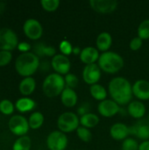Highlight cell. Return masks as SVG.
Returning <instances> with one entry per match:
<instances>
[{
	"label": "cell",
	"mask_w": 149,
	"mask_h": 150,
	"mask_svg": "<svg viewBox=\"0 0 149 150\" xmlns=\"http://www.w3.org/2000/svg\"><path fill=\"white\" fill-rule=\"evenodd\" d=\"M111 98L119 105H128L133 99V84L124 76L113 77L108 83Z\"/></svg>",
	"instance_id": "1"
},
{
	"label": "cell",
	"mask_w": 149,
	"mask_h": 150,
	"mask_svg": "<svg viewBox=\"0 0 149 150\" xmlns=\"http://www.w3.org/2000/svg\"><path fill=\"white\" fill-rule=\"evenodd\" d=\"M35 88H36V81L32 76L24 77L18 85V90L20 93L25 97L32 94L33 91H35Z\"/></svg>",
	"instance_id": "22"
},
{
	"label": "cell",
	"mask_w": 149,
	"mask_h": 150,
	"mask_svg": "<svg viewBox=\"0 0 149 150\" xmlns=\"http://www.w3.org/2000/svg\"><path fill=\"white\" fill-rule=\"evenodd\" d=\"M39 58L41 57H54L56 54V49L53 46L46 45L44 42H38L33 46V52Z\"/></svg>",
	"instance_id": "21"
},
{
	"label": "cell",
	"mask_w": 149,
	"mask_h": 150,
	"mask_svg": "<svg viewBox=\"0 0 149 150\" xmlns=\"http://www.w3.org/2000/svg\"><path fill=\"white\" fill-rule=\"evenodd\" d=\"M66 88L64 76L57 74H49L43 81L42 91L47 98H55L61 96L64 89Z\"/></svg>",
	"instance_id": "4"
},
{
	"label": "cell",
	"mask_w": 149,
	"mask_h": 150,
	"mask_svg": "<svg viewBox=\"0 0 149 150\" xmlns=\"http://www.w3.org/2000/svg\"><path fill=\"white\" fill-rule=\"evenodd\" d=\"M90 108H91L90 107V104L88 103V102H84V103L81 104L77 107V109H76V114L79 117H82V116H83V115H85L87 113L91 112H90Z\"/></svg>",
	"instance_id": "36"
},
{
	"label": "cell",
	"mask_w": 149,
	"mask_h": 150,
	"mask_svg": "<svg viewBox=\"0 0 149 150\" xmlns=\"http://www.w3.org/2000/svg\"><path fill=\"white\" fill-rule=\"evenodd\" d=\"M23 31L28 39L37 40L42 36L43 27L39 20L35 18H28L23 25Z\"/></svg>",
	"instance_id": "9"
},
{
	"label": "cell",
	"mask_w": 149,
	"mask_h": 150,
	"mask_svg": "<svg viewBox=\"0 0 149 150\" xmlns=\"http://www.w3.org/2000/svg\"><path fill=\"white\" fill-rule=\"evenodd\" d=\"M139 150H149V141H144L140 143Z\"/></svg>",
	"instance_id": "40"
},
{
	"label": "cell",
	"mask_w": 149,
	"mask_h": 150,
	"mask_svg": "<svg viewBox=\"0 0 149 150\" xmlns=\"http://www.w3.org/2000/svg\"><path fill=\"white\" fill-rule=\"evenodd\" d=\"M76 135L77 137L83 142H90L92 139V134L90 132V129L84 127H82L80 126L77 129H76Z\"/></svg>",
	"instance_id": "29"
},
{
	"label": "cell",
	"mask_w": 149,
	"mask_h": 150,
	"mask_svg": "<svg viewBox=\"0 0 149 150\" xmlns=\"http://www.w3.org/2000/svg\"><path fill=\"white\" fill-rule=\"evenodd\" d=\"M73 48H74V47L72 46V44L67 40H61L59 45V49L61 51V54H64L66 56H69L70 54H72Z\"/></svg>",
	"instance_id": "34"
},
{
	"label": "cell",
	"mask_w": 149,
	"mask_h": 150,
	"mask_svg": "<svg viewBox=\"0 0 149 150\" xmlns=\"http://www.w3.org/2000/svg\"><path fill=\"white\" fill-rule=\"evenodd\" d=\"M40 4L42 8L49 12L56 11L60 6V1L59 0H41Z\"/></svg>",
	"instance_id": "31"
},
{
	"label": "cell",
	"mask_w": 149,
	"mask_h": 150,
	"mask_svg": "<svg viewBox=\"0 0 149 150\" xmlns=\"http://www.w3.org/2000/svg\"><path fill=\"white\" fill-rule=\"evenodd\" d=\"M8 127L13 134L19 137L25 135L30 128L28 120L22 115H13L8 122Z\"/></svg>",
	"instance_id": "8"
},
{
	"label": "cell",
	"mask_w": 149,
	"mask_h": 150,
	"mask_svg": "<svg viewBox=\"0 0 149 150\" xmlns=\"http://www.w3.org/2000/svg\"><path fill=\"white\" fill-rule=\"evenodd\" d=\"M32 147V141L29 136L24 135L18 137L13 143L12 150H30Z\"/></svg>",
	"instance_id": "27"
},
{
	"label": "cell",
	"mask_w": 149,
	"mask_h": 150,
	"mask_svg": "<svg viewBox=\"0 0 149 150\" xmlns=\"http://www.w3.org/2000/svg\"><path fill=\"white\" fill-rule=\"evenodd\" d=\"M138 37L141 38L142 40L149 39V18L144 19L141 21L138 26L137 30Z\"/></svg>",
	"instance_id": "28"
},
{
	"label": "cell",
	"mask_w": 149,
	"mask_h": 150,
	"mask_svg": "<svg viewBox=\"0 0 149 150\" xmlns=\"http://www.w3.org/2000/svg\"><path fill=\"white\" fill-rule=\"evenodd\" d=\"M110 135L114 141L123 142L128 138V135H130L129 127L121 122L115 123L110 128Z\"/></svg>",
	"instance_id": "18"
},
{
	"label": "cell",
	"mask_w": 149,
	"mask_h": 150,
	"mask_svg": "<svg viewBox=\"0 0 149 150\" xmlns=\"http://www.w3.org/2000/svg\"><path fill=\"white\" fill-rule=\"evenodd\" d=\"M121 106L119 105L112 98H106L104 101H101L97 105L98 113L105 118H112L118 113H119Z\"/></svg>",
	"instance_id": "13"
},
{
	"label": "cell",
	"mask_w": 149,
	"mask_h": 150,
	"mask_svg": "<svg viewBox=\"0 0 149 150\" xmlns=\"http://www.w3.org/2000/svg\"><path fill=\"white\" fill-rule=\"evenodd\" d=\"M40 58L32 52L21 54L15 62V69L18 75L24 77L32 76L40 67Z\"/></svg>",
	"instance_id": "2"
},
{
	"label": "cell",
	"mask_w": 149,
	"mask_h": 150,
	"mask_svg": "<svg viewBox=\"0 0 149 150\" xmlns=\"http://www.w3.org/2000/svg\"><path fill=\"white\" fill-rule=\"evenodd\" d=\"M127 113L133 119L135 120H141L146 114L147 109L142 101L140 100H132L128 105H127V109H126Z\"/></svg>",
	"instance_id": "17"
},
{
	"label": "cell",
	"mask_w": 149,
	"mask_h": 150,
	"mask_svg": "<svg viewBox=\"0 0 149 150\" xmlns=\"http://www.w3.org/2000/svg\"><path fill=\"white\" fill-rule=\"evenodd\" d=\"M99 56L100 54L99 51L97 49V47L89 46L82 48V52L79 55V58L83 63H84L85 65H90V64L97 63Z\"/></svg>",
	"instance_id": "16"
},
{
	"label": "cell",
	"mask_w": 149,
	"mask_h": 150,
	"mask_svg": "<svg viewBox=\"0 0 149 150\" xmlns=\"http://www.w3.org/2000/svg\"><path fill=\"white\" fill-rule=\"evenodd\" d=\"M125 62L123 57L113 51L102 53L97 61L100 69L107 74H116L122 69Z\"/></svg>",
	"instance_id": "3"
},
{
	"label": "cell",
	"mask_w": 149,
	"mask_h": 150,
	"mask_svg": "<svg viewBox=\"0 0 149 150\" xmlns=\"http://www.w3.org/2000/svg\"><path fill=\"white\" fill-rule=\"evenodd\" d=\"M61 104L68 108L75 107L78 102L77 93L76 92L75 90L66 87L62 91V93L61 94Z\"/></svg>",
	"instance_id": "20"
},
{
	"label": "cell",
	"mask_w": 149,
	"mask_h": 150,
	"mask_svg": "<svg viewBox=\"0 0 149 150\" xmlns=\"http://www.w3.org/2000/svg\"><path fill=\"white\" fill-rule=\"evenodd\" d=\"M51 68H52L51 62H48V61H43V62H41L40 63V67H39V69H40L43 72H47Z\"/></svg>",
	"instance_id": "39"
},
{
	"label": "cell",
	"mask_w": 149,
	"mask_h": 150,
	"mask_svg": "<svg viewBox=\"0 0 149 150\" xmlns=\"http://www.w3.org/2000/svg\"><path fill=\"white\" fill-rule=\"evenodd\" d=\"M148 120L149 121V111H148Z\"/></svg>",
	"instance_id": "42"
},
{
	"label": "cell",
	"mask_w": 149,
	"mask_h": 150,
	"mask_svg": "<svg viewBox=\"0 0 149 150\" xmlns=\"http://www.w3.org/2000/svg\"><path fill=\"white\" fill-rule=\"evenodd\" d=\"M133 95L137 100H149V82L144 79L137 80L133 84Z\"/></svg>",
	"instance_id": "15"
},
{
	"label": "cell",
	"mask_w": 149,
	"mask_h": 150,
	"mask_svg": "<svg viewBox=\"0 0 149 150\" xmlns=\"http://www.w3.org/2000/svg\"><path fill=\"white\" fill-rule=\"evenodd\" d=\"M142 44H143V40L137 36V37H134V38H133L131 40L130 44H129V47H130L131 50H133V51H138L142 47Z\"/></svg>",
	"instance_id": "37"
},
{
	"label": "cell",
	"mask_w": 149,
	"mask_h": 150,
	"mask_svg": "<svg viewBox=\"0 0 149 150\" xmlns=\"http://www.w3.org/2000/svg\"><path fill=\"white\" fill-rule=\"evenodd\" d=\"M140 144L133 138H126L122 142L121 149L122 150H139Z\"/></svg>",
	"instance_id": "33"
},
{
	"label": "cell",
	"mask_w": 149,
	"mask_h": 150,
	"mask_svg": "<svg viewBox=\"0 0 149 150\" xmlns=\"http://www.w3.org/2000/svg\"><path fill=\"white\" fill-rule=\"evenodd\" d=\"M46 143L49 150H65L68 147V140L66 134L55 130L47 135Z\"/></svg>",
	"instance_id": "7"
},
{
	"label": "cell",
	"mask_w": 149,
	"mask_h": 150,
	"mask_svg": "<svg viewBox=\"0 0 149 150\" xmlns=\"http://www.w3.org/2000/svg\"><path fill=\"white\" fill-rule=\"evenodd\" d=\"M12 60V54L10 51H1L0 50V67L8 65Z\"/></svg>",
	"instance_id": "35"
},
{
	"label": "cell",
	"mask_w": 149,
	"mask_h": 150,
	"mask_svg": "<svg viewBox=\"0 0 149 150\" xmlns=\"http://www.w3.org/2000/svg\"><path fill=\"white\" fill-rule=\"evenodd\" d=\"M44 120H45L44 115L41 112H32L28 119V123H29L30 128L33 129V130L40 128L44 123Z\"/></svg>",
	"instance_id": "26"
},
{
	"label": "cell",
	"mask_w": 149,
	"mask_h": 150,
	"mask_svg": "<svg viewBox=\"0 0 149 150\" xmlns=\"http://www.w3.org/2000/svg\"><path fill=\"white\" fill-rule=\"evenodd\" d=\"M99 121H100L99 117L93 112H90L80 117V125L88 129L96 127L99 124Z\"/></svg>",
	"instance_id": "25"
},
{
	"label": "cell",
	"mask_w": 149,
	"mask_h": 150,
	"mask_svg": "<svg viewBox=\"0 0 149 150\" xmlns=\"http://www.w3.org/2000/svg\"><path fill=\"white\" fill-rule=\"evenodd\" d=\"M15 105L11 101L8 99H4L0 102V112L4 115H11L14 112Z\"/></svg>",
	"instance_id": "32"
},
{
	"label": "cell",
	"mask_w": 149,
	"mask_h": 150,
	"mask_svg": "<svg viewBox=\"0 0 149 150\" xmlns=\"http://www.w3.org/2000/svg\"><path fill=\"white\" fill-rule=\"evenodd\" d=\"M81 52H82V49H81L79 47H74L72 54H75V55H80Z\"/></svg>",
	"instance_id": "41"
},
{
	"label": "cell",
	"mask_w": 149,
	"mask_h": 150,
	"mask_svg": "<svg viewBox=\"0 0 149 150\" xmlns=\"http://www.w3.org/2000/svg\"><path fill=\"white\" fill-rule=\"evenodd\" d=\"M35 106H36L35 101L27 97L18 98L15 104V108L22 113L32 111L35 108Z\"/></svg>",
	"instance_id": "23"
},
{
	"label": "cell",
	"mask_w": 149,
	"mask_h": 150,
	"mask_svg": "<svg viewBox=\"0 0 149 150\" xmlns=\"http://www.w3.org/2000/svg\"><path fill=\"white\" fill-rule=\"evenodd\" d=\"M90 93L95 100L101 102L107 98L108 90H106L105 87H104L102 84L96 83L90 86Z\"/></svg>",
	"instance_id": "24"
},
{
	"label": "cell",
	"mask_w": 149,
	"mask_h": 150,
	"mask_svg": "<svg viewBox=\"0 0 149 150\" xmlns=\"http://www.w3.org/2000/svg\"><path fill=\"white\" fill-rule=\"evenodd\" d=\"M57 127L59 131L64 134L76 131L80 127V117L75 112H65L58 117Z\"/></svg>",
	"instance_id": "5"
},
{
	"label": "cell",
	"mask_w": 149,
	"mask_h": 150,
	"mask_svg": "<svg viewBox=\"0 0 149 150\" xmlns=\"http://www.w3.org/2000/svg\"><path fill=\"white\" fill-rule=\"evenodd\" d=\"M90 8L100 14H110L116 11L119 2L116 0H90Z\"/></svg>",
	"instance_id": "11"
},
{
	"label": "cell",
	"mask_w": 149,
	"mask_h": 150,
	"mask_svg": "<svg viewBox=\"0 0 149 150\" xmlns=\"http://www.w3.org/2000/svg\"><path fill=\"white\" fill-rule=\"evenodd\" d=\"M112 45V37L108 32L100 33L96 39V46L97 49L99 52L105 53L109 51Z\"/></svg>",
	"instance_id": "19"
},
{
	"label": "cell",
	"mask_w": 149,
	"mask_h": 150,
	"mask_svg": "<svg viewBox=\"0 0 149 150\" xmlns=\"http://www.w3.org/2000/svg\"><path fill=\"white\" fill-rule=\"evenodd\" d=\"M129 133L142 142L149 141V121L148 119L139 120L132 127H129Z\"/></svg>",
	"instance_id": "14"
},
{
	"label": "cell",
	"mask_w": 149,
	"mask_h": 150,
	"mask_svg": "<svg viewBox=\"0 0 149 150\" xmlns=\"http://www.w3.org/2000/svg\"><path fill=\"white\" fill-rule=\"evenodd\" d=\"M64 81H65V85L67 88H70L75 90L79 83V79L78 76L74 74V73H68L66 76H64Z\"/></svg>",
	"instance_id": "30"
},
{
	"label": "cell",
	"mask_w": 149,
	"mask_h": 150,
	"mask_svg": "<svg viewBox=\"0 0 149 150\" xmlns=\"http://www.w3.org/2000/svg\"><path fill=\"white\" fill-rule=\"evenodd\" d=\"M102 70L100 69L97 63L85 65L83 69L82 72V77L83 80L85 82V83L89 84L90 86L98 83L100 78H101Z\"/></svg>",
	"instance_id": "12"
},
{
	"label": "cell",
	"mask_w": 149,
	"mask_h": 150,
	"mask_svg": "<svg viewBox=\"0 0 149 150\" xmlns=\"http://www.w3.org/2000/svg\"><path fill=\"white\" fill-rule=\"evenodd\" d=\"M18 40L14 31L4 27L0 29V50L12 51L18 47Z\"/></svg>",
	"instance_id": "6"
},
{
	"label": "cell",
	"mask_w": 149,
	"mask_h": 150,
	"mask_svg": "<svg viewBox=\"0 0 149 150\" xmlns=\"http://www.w3.org/2000/svg\"><path fill=\"white\" fill-rule=\"evenodd\" d=\"M51 66L54 73H57L61 76H66L71 69V62L68 56L57 54L52 58Z\"/></svg>",
	"instance_id": "10"
},
{
	"label": "cell",
	"mask_w": 149,
	"mask_h": 150,
	"mask_svg": "<svg viewBox=\"0 0 149 150\" xmlns=\"http://www.w3.org/2000/svg\"><path fill=\"white\" fill-rule=\"evenodd\" d=\"M31 48H32V46H31L28 42H25V41L19 42L18 45V51H20L22 54L30 52Z\"/></svg>",
	"instance_id": "38"
}]
</instances>
